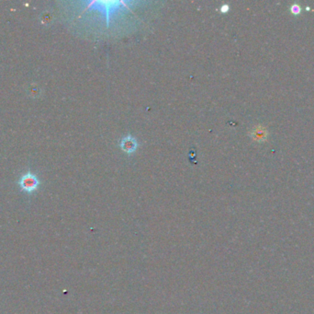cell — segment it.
<instances>
[{"label": "cell", "mask_w": 314, "mask_h": 314, "mask_svg": "<svg viewBox=\"0 0 314 314\" xmlns=\"http://www.w3.org/2000/svg\"><path fill=\"white\" fill-rule=\"evenodd\" d=\"M127 3L123 2V1H95L92 3H89L88 8L94 7V8H100L102 11L105 12L106 16V22L107 25L109 23V16L112 10H115L117 8L125 6Z\"/></svg>", "instance_id": "6da1fadb"}, {"label": "cell", "mask_w": 314, "mask_h": 314, "mask_svg": "<svg viewBox=\"0 0 314 314\" xmlns=\"http://www.w3.org/2000/svg\"><path fill=\"white\" fill-rule=\"evenodd\" d=\"M19 184H20L21 190L31 194L38 189L40 181H39L38 177L35 174L29 172V173H25L21 177Z\"/></svg>", "instance_id": "7a4b0ae2"}, {"label": "cell", "mask_w": 314, "mask_h": 314, "mask_svg": "<svg viewBox=\"0 0 314 314\" xmlns=\"http://www.w3.org/2000/svg\"><path fill=\"white\" fill-rule=\"evenodd\" d=\"M250 136L252 137V139L256 142H265L268 139V130L266 126H255L253 127V129L250 131Z\"/></svg>", "instance_id": "3957f363"}, {"label": "cell", "mask_w": 314, "mask_h": 314, "mask_svg": "<svg viewBox=\"0 0 314 314\" xmlns=\"http://www.w3.org/2000/svg\"><path fill=\"white\" fill-rule=\"evenodd\" d=\"M120 145H121L122 149L124 150L126 153H128V154L133 153L137 149V147H138L137 140L133 136H131L130 135L124 136L123 139L121 140Z\"/></svg>", "instance_id": "277c9868"}, {"label": "cell", "mask_w": 314, "mask_h": 314, "mask_svg": "<svg viewBox=\"0 0 314 314\" xmlns=\"http://www.w3.org/2000/svg\"><path fill=\"white\" fill-rule=\"evenodd\" d=\"M291 11L292 14L298 15V14H299V13L301 12V8H300L299 4L294 3V4H292L291 6Z\"/></svg>", "instance_id": "5b68a950"}, {"label": "cell", "mask_w": 314, "mask_h": 314, "mask_svg": "<svg viewBox=\"0 0 314 314\" xmlns=\"http://www.w3.org/2000/svg\"><path fill=\"white\" fill-rule=\"evenodd\" d=\"M229 6L227 5V4H225V5H223V6H222V11L223 12V13H225V12H227L228 10H229Z\"/></svg>", "instance_id": "8992f818"}]
</instances>
